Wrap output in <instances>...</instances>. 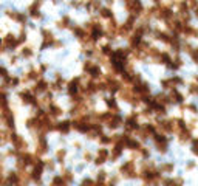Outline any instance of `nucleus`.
I'll use <instances>...</instances> for the list:
<instances>
[{"instance_id": "obj_27", "label": "nucleus", "mask_w": 198, "mask_h": 186, "mask_svg": "<svg viewBox=\"0 0 198 186\" xmlns=\"http://www.w3.org/2000/svg\"><path fill=\"white\" fill-rule=\"evenodd\" d=\"M70 25V17H64L61 22H59V28H67Z\"/></svg>"}, {"instance_id": "obj_14", "label": "nucleus", "mask_w": 198, "mask_h": 186, "mask_svg": "<svg viewBox=\"0 0 198 186\" xmlns=\"http://www.w3.org/2000/svg\"><path fill=\"white\" fill-rule=\"evenodd\" d=\"M70 129H71V123L70 121H62V123L56 124V130H59L61 133H68Z\"/></svg>"}, {"instance_id": "obj_20", "label": "nucleus", "mask_w": 198, "mask_h": 186, "mask_svg": "<svg viewBox=\"0 0 198 186\" xmlns=\"http://www.w3.org/2000/svg\"><path fill=\"white\" fill-rule=\"evenodd\" d=\"M99 16L104 17V19H112V17H113L110 8H99Z\"/></svg>"}, {"instance_id": "obj_30", "label": "nucleus", "mask_w": 198, "mask_h": 186, "mask_svg": "<svg viewBox=\"0 0 198 186\" xmlns=\"http://www.w3.org/2000/svg\"><path fill=\"white\" fill-rule=\"evenodd\" d=\"M101 50H102V54H112V48H110V45H104Z\"/></svg>"}, {"instance_id": "obj_33", "label": "nucleus", "mask_w": 198, "mask_h": 186, "mask_svg": "<svg viewBox=\"0 0 198 186\" xmlns=\"http://www.w3.org/2000/svg\"><path fill=\"white\" fill-rule=\"evenodd\" d=\"M25 39H27V33L22 31V33H20V36H19V39H17V42H19V43H22V42H25Z\"/></svg>"}, {"instance_id": "obj_31", "label": "nucleus", "mask_w": 198, "mask_h": 186, "mask_svg": "<svg viewBox=\"0 0 198 186\" xmlns=\"http://www.w3.org/2000/svg\"><path fill=\"white\" fill-rule=\"evenodd\" d=\"M173 169V165H163L161 166V171H164V172H170Z\"/></svg>"}, {"instance_id": "obj_18", "label": "nucleus", "mask_w": 198, "mask_h": 186, "mask_svg": "<svg viewBox=\"0 0 198 186\" xmlns=\"http://www.w3.org/2000/svg\"><path fill=\"white\" fill-rule=\"evenodd\" d=\"M8 107V96L3 91V88H0V109H6Z\"/></svg>"}, {"instance_id": "obj_9", "label": "nucleus", "mask_w": 198, "mask_h": 186, "mask_svg": "<svg viewBox=\"0 0 198 186\" xmlns=\"http://www.w3.org/2000/svg\"><path fill=\"white\" fill-rule=\"evenodd\" d=\"M40 3H42V0H34V2L30 5V8H28V13H30V16H31V17H34V19H39V17H42V16L39 14Z\"/></svg>"}, {"instance_id": "obj_8", "label": "nucleus", "mask_w": 198, "mask_h": 186, "mask_svg": "<svg viewBox=\"0 0 198 186\" xmlns=\"http://www.w3.org/2000/svg\"><path fill=\"white\" fill-rule=\"evenodd\" d=\"M20 98H22V101H23L25 104L37 106V99H36V96L33 95V93H30V91H22V93H20Z\"/></svg>"}, {"instance_id": "obj_35", "label": "nucleus", "mask_w": 198, "mask_h": 186, "mask_svg": "<svg viewBox=\"0 0 198 186\" xmlns=\"http://www.w3.org/2000/svg\"><path fill=\"white\" fill-rule=\"evenodd\" d=\"M5 76H8V72H6V68L0 65V78H5Z\"/></svg>"}, {"instance_id": "obj_11", "label": "nucleus", "mask_w": 198, "mask_h": 186, "mask_svg": "<svg viewBox=\"0 0 198 186\" xmlns=\"http://www.w3.org/2000/svg\"><path fill=\"white\" fill-rule=\"evenodd\" d=\"M126 129H127L129 132H130V130H138V129H139L136 115H132V116H129V118L126 120Z\"/></svg>"}, {"instance_id": "obj_21", "label": "nucleus", "mask_w": 198, "mask_h": 186, "mask_svg": "<svg viewBox=\"0 0 198 186\" xmlns=\"http://www.w3.org/2000/svg\"><path fill=\"white\" fill-rule=\"evenodd\" d=\"M73 33H74V36H78L79 39H82V37L87 36L85 30H84V28H78V27H74V28H73Z\"/></svg>"}, {"instance_id": "obj_15", "label": "nucleus", "mask_w": 198, "mask_h": 186, "mask_svg": "<svg viewBox=\"0 0 198 186\" xmlns=\"http://www.w3.org/2000/svg\"><path fill=\"white\" fill-rule=\"evenodd\" d=\"M48 115L50 116H53V118H56V116H59V115H62V110L57 107V106H54V104H51L50 102V107H48Z\"/></svg>"}, {"instance_id": "obj_24", "label": "nucleus", "mask_w": 198, "mask_h": 186, "mask_svg": "<svg viewBox=\"0 0 198 186\" xmlns=\"http://www.w3.org/2000/svg\"><path fill=\"white\" fill-rule=\"evenodd\" d=\"M158 59L163 62V64H170V56L167 54V53H160V56H158Z\"/></svg>"}, {"instance_id": "obj_23", "label": "nucleus", "mask_w": 198, "mask_h": 186, "mask_svg": "<svg viewBox=\"0 0 198 186\" xmlns=\"http://www.w3.org/2000/svg\"><path fill=\"white\" fill-rule=\"evenodd\" d=\"M180 140L184 143V141H187V140H190V132L189 130H186V129H183V130H180Z\"/></svg>"}, {"instance_id": "obj_12", "label": "nucleus", "mask_w": 198, "mask_h": 186, "mask_svg": "<svg viewBox=\"0 0 198 186\" xmlns=\"http://www.w3.org/2000/svg\"><path fill=\"white\" fill-rule=\"evenodd\" d=\"M121 123H122V118H121V116H119L118 113H113V115H112V118H110V121H108L107 124H108L110 129H116V127L121 126Z\"/></svg>"}, {"instance_id": "obj_2", "label": "nucleus", "mask_w": 198, "mask_h": 186, "mask_svg": "<svg viewBox=\"0 0 198 186\" xmlns=\"http://www.w3.org/2000/svg\"><path fill=\"white\" fill-rule=\"evenodd\" d=\"M0 120H2L5 124H6V127H9V129H14V115H13V112L6 107V109H2V113H0Z\"/></svg>"}, {"instance_id": "obj_7", "label": "nucleus", "mask_w": 198, "mask_h": 186, "mask_svg": "<svg viewBox=\"0 0 198 186\" xmlns=\"http://www.w3.org/2000/svg\"><path fill=\"white\" fill-rule=\"evenodd\" d=\"M79 84H81V79H79V78H74V79H71V81L68 82V93H70V96L78 95Z\"/></svg>"}, {"instance_id": "obj_29", "label": "nucleus", "mask_w": 198, "mask_h": 186, "mask_svg": "<svg viewBox=\"0 0 198 186\" xmlns=\"http://www.w3.org/2000/svg\"><path fill=\"white\" fill-rule=\"evenodd\" d=\"M19 84V78H16V76H13V78H9V82H8V87H16Z\"/></svg>"}, {"instance_id": "obj_32", "label": "nucleus", "mask_w": 198, "mask_h": 186, "mask_svg": "<svg viewBox=\"0 0 198 186\" xmlns=\"http://www.w3.org/2000/svg\"><path fill=\"white\" fill-rule=\"evenodd\" d=\"M101 143L102 144H108V143H112V140L108 136H105V135H101Z\"/></svg>"}, {"instance_id": "obj_37", "label": "nucleus", "mask_w": 198, "mask_h": 186, "mask_svg": "<svg viewBox=\"0 0 198 186\" xmlns=\"http://www.w3.org/2000/svg\"><path fill=\"white\" fill-rule=\"evenodd\" d=\"M97 180H99V181H104V180H105V172H104V171H101V172L97 174Z\"/></svg>"}, {"instance_id": "obj_38", "label": "nucleus", "mask_w": 198, "mask_h": 186, "mask_svg": "<svg viewBox=\"0 0 198 186\" xmlns=\"http://www.w3.org/2000/svg\"><path fill=\"white\" fill-rule=\"evenodd\" d=\"M190 56H192L193 62H195V64H198V51H192V53H190Z\"/></svg>"}, {"instance_id": "obj_17", "label": "nucleus", "mask_w": 198, "mask_h": 186, "mask_svg": "<svg viewBox=\"0 0 198 186\" xmlns=\"http://www.w3.org/2000/svg\"><path fill=\"white\" fill-rule=\"evenodd\" d=\"M46 88H48V84L45 81H37V84L34 87V93H43V91H46Z\"/></svg>"}, {"instance_id": "obj_28", "label": "nucleus", "mask_w": 198, "mask_h": 186, "mask_svg": "<svg viewBox=\"0 0 198 186\" xmlns=\"http://www.w3.org/2000/svg\"><path fill=\"white\" fill-rule=\"evenodd\" d=\"M22 56H23V58H31V56H33V50H31V48H23Z\"/></svg>"}, {"instance_id": "obj_1", "label": "nucleus", "mask_w": 198, "mask_h": 186, "mask_svg": "<svg viewBox=\"0 0 198 186\" xmlns=\"http://www.w3.org/2000/svg\"><path fill=\"white\" fill-rule=\"evenodd\" d=\"M124 5H126L127 11H129L132 16H135V17L141 16L142 11H144V6H142L141 0H124Z\"/></svg>"}, {"instance_id": "obj_10", "label": "nucleus", "mask_w": 198, "mask_h": 186, "mask_svg": "<svg viewBox=\"0 0 198 186\" xmlns=\"http://www.w3.org/2000/svg\"><path fill=\"white\" fill-rule=\"evenodd\" d=\"M19 183H20V175L16 172H9V175L3 180V184L6 186H17Z\"/></svg>"}, {"instance_id": "obj_19", "label": "nucleus", "mask_w": 198, "mask_h": 186, "mask_svg": "<svg viewBox=\"0 0 198 186\" xmlns=\"http://www.w3.org/2000/svg\"><path fill=\"white\" fill-rule=\"evenodd\" d=\"M169 99H170L172 102H183V95H181V93H178L177 90H172Z\"/></svg>"}, {"instance_id": "obj_16", "label": "nucleus", "mask_w": 198, "mask_h": 186, "mask_svg": "<svg viewBox=\"0 0 198 186\" xmlns=\"http://www.w3.org/2000/svg\"><path fill=\"white\" fill-rule=\"evenodd\" d=\"M87 73H88L93 79H96V78H101V75H102V73H101V68H99L97 65H94V64H93V67L88 70Z\"/></svg>"}, {"instance_id": "obj_41", "label": "nucleus", "mask_w": 198, "mask_h": 186, "mask_svg": "<svg viewBox=\"0 0 198 186\" xmlns=\"http://www.w3.org/2000/svg\"><path fill=\"white\" fill-rule=\"evenodd\" d=\"M51 186H56V184H51Z\"/></svg>"}, {"instance_id": "obj_26", "label": "nucleus", "mask_w": 198, "mask_h": 186, "mask_svg": "<svg viewBox=\"0 0 198 186\" xmlns=\"http://www.w3.org/2000/svg\"><path fill=\"white\" fill-rule=\"evenodd\" d=\"M105 102H107V106H108V107H110L112 110H115V112H118V104H116V101H115L113 98H108V99H107Z\"/></svg>"}, {"instance_id": "obj_25", "label": "nucleus", "mask_w": 198, "mask_h": 186, "mask_svg": "<svg viewBox=\"0 0 198 186\" xmlns=\"http://www.w3.org/2000/svg\"><path fill=\"white\" fill-rule=\"evenodd\" d=\"M34 79H39V73L34 72V70H33V72H30L27 76H25V81H34Z\"/></svg>"}, {"instance_id": "obj_34", "label": "nucleus", "mask_w": 198, "mask_h": 186, "mask_svg": "<svg viewBox=\"0 0 198 186\" xmlns=\"http://www.w3.org/2000/svg\"><path fill=\"white\" fill-rule=\"evenodd\" d=\"M192 151H193V154H198V140H193V144H192Z\"/></svg>"}, {"instance_id": "obj_36", "label": "nucleus", "mask_w": 198, "mask_h": 186, "mask_svg": "<svg viewBox=\"0 0 198 186\" xmlns=\"http://www.w3.org/2000/svg\"><path fill=\"white\" fill-rule=\"evenodd\" d=\"M81 186H94V181H91V180H88V178H87V180H84V181H82V184H81Z\"/></svg>"}, {"instance_id": "obj_5", "label": "nucleus", "mask_w": 198, "mask_h": 186, "mask_svg": "<svg viewBox=\"0 0 198 186\" xmlns=\"http://www.w3.org/2000/svg\"><path fill=\"white\" fill-rule=\"evenodd\" d=\"M156 16H158L160 19L169 22V20H172V17H173V11H172L170 6H160L158 11H156Z\"/></svg>"}, {"instance_id": "obj_4", "label": "nucleus", "mask_w": 198, "mask_h": 186, "mask_svg": "<svg viewBox=\"0 0 198 186\" xmlns=\"http://www.w3.org/2000/svg\"><path fill=\"white\" fill-rule=\"evenodd\" d=\"M17 45H19V42H17V39H16L14 34H6V36L3 37V46H5L6 50L13 51V50H16Z\"/></svg>"}, {"instance_id": "obj_3", "label": "nucleus", "mask_w": 198, "mask_h": 186, "mask_svg": "<svg viewBox=\"0 0 198 186\" xmlns=\"http://www.w3.org/2000/svg\"><path fill=\"white\" fill-rule=\"evenodd\" d=\"M121 172L129 177V178H135L136 177V172H135V165H133V161H127L126 165H122L121 166Z\"/></svg>"}, {"instance_id": "obj_40", "label": "nucleus", "mask_w": 198, "mask_h": 186, "mask_svg": "<svg viewBox=\"0 0 198 186\" xmlns=\"http://www.w3.org/2000/svg\"><path fill=\"white\" fill-rule=\"evenodd\" d=\"M46 168L48 169H54V163H46Z\"/></svg>"}, {"instance_id": "obj_13", "label": "nucleus", "mask_w": 198, "mask_h": 186, "mask_svg": "<svg viewBox=\"0 0 198 186\" xmlns=\"http://www.w3.org/2000/svg\"><path fill=\"white\" fill-rule=\"evenodd\" d=\"M107 157H108V151H107V149H99L97 158L94 160V163H96V165H102V163H105Z\"/></svg>"}, {"instance_id": "obj_39", "label": "nucleus", "mask_w": 198, "mask_h": 186, "mask_svg": "<svg viewBox=\"0 0 198 186\" xmlns=\"http://www.w3.org/2000/svg\"><path fill=\"white\" fill-rule=\"evenodd\" d=\"M64 157H65V151H59V152H57V160H59V161H62V158H64Z\"/></svg>"}, {"instance_id": "obj_6", "label": "nucleus", "mask_w": 198, "mask_h": 186, "mask_svg": "<svg viewBox=\"0 0 198 186\" xmlns=\"http://www.w3.org/2000/svg\"><path fill=\"white\" fill-rule=\"evenodd\" d=\"M11 141H13V144H14V147L17 149V151H23L25 147H27V143H25V140L20 136V135H17V133H11Z\"/></svg>"}, {"instance_id": "obj_42", "label": "nucleus", "mask_w": 198, "mask_h": 186, "mask_svg": "<svg viewBox=\"0 0 198 186\" xmlns=\"http://www.w3.org/2000/svg\"><path fill=\"white\" fill-rule=\"evenodd\" d=\"M17 186H20V184H17Z\"/></svg>"}, {"instance_id": "obj_22", "label": "nucleus", "mask_w": 198, "mask_h": 186, "mask_svg": "<svg viewBox=\"0 0 198 186\" xmlns=\"http://www.w3.org/2000/svg\"><path fill=\"white\" fill-rule=\"evenodd\" d=\"M156 39H160V40H163V42H166V43L170 42V36L166 34V33H161V31H156Z\"/></svg>"}]
</instances>
